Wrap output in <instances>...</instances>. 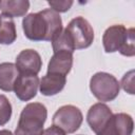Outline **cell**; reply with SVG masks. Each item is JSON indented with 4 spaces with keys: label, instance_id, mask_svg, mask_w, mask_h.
<instances>
[{
    "label": "cell",
    "instance_id": "6da1fadb",
    "mask_svg": "<svg viewBox=\"0 0 135 135\" xmlns=\"http://www.w3.org/2000/svg\"><path fill=\"white\" fill-rule=\"evenodd\" d=\"M24 36L32 41H53L62 32L60 15L45 8L38 13H31L22 20Z\"/></svg>",
    "mask_w": 135,
    "mask_h": 135
},
{
    "label": "cell",
    "instance_id": "7a4b0ae2",
    "mask_svg": "<svg viewBox=\"0 0 135 135\" xmlns=\"http://www.w3.org/2000/svg\"><path fill=\"white\" fill-rule=\"evenodd\" d=\"M134 28H126L122 24H114L108 27L102 36L103 49L107 53H119L127 57L135 55Z\"/></svg>",
    "mask_w": 135,
    "mask_h": 135
},
{
    "label": "cell",
    "instance_id": "3957f363",
    "mask_svg": "<svg viewBox=\"0 0 135 135\" xmlns=\"http://www.w3.org/2000/svg\"><path fill=\"white\" fill-rule=\"evenodd\" d=\"M47 110L40 102H30L21 111L14 135H41Z\"/></svg>",
    "mask_w": 135,
    "mask_h": 135
},
{
    "label": "cell",
    "instance_id": "277c9868",
    "mask_svg": "<svg viewBox=\"0 0 135 135\" xmlns=\"http://www.w3.org/2000/svg\"><path fill=\"white\" fill-rule=\"evenodd\" d=\"M63 33L74 51L89 47L94 40V30L90 22L83 17L72 19Z\"/></svg>",
    "mask_w": 135,
    "mask_h": 135
},
{
    "label": "cell",
    "instance_id": "5b68a950",
    "mask_svg": "<svg viewBox=\"0 0 135 135\" xmlns=\"http://www.w3.org/2000/svg\"><path fill=\"white\" fill-rule=\"evenodd\" d=\"M90 90L100 102H108L118 96L120 84L115 76L105 72H98L90 80Z\"/></svg>",
    "mask_w": 135,
    "mask_h": 135
},
{
    "label": "cell",
    "instance_id": "8992f818",
    "mask_svg": "<svg viewBox=\"0 0 135 135\" xmlns=\"http://www.w3.org/2000/svg\"><path fill=\"white\" fill-rule=\"evenodd\" d=\"M83 116L81 111L72 104L60 107L53 115V126L58 127L64 133H75L81 126Z\"/></svg>",
    "mask_w": 135,
    "mask_h": 135
},
{
    "label": "cell",
    "instance_id": "52a82bcc",
    "mask_svg": "<svg viewBox=\"0 0 135 135\" xmlns=\"http://www.w3.org/2000/svg\"><path fill=\"white\" fill-rule=\"evenodd\" d=\"M39 82L40 80L35 74L19 73L15 80L13 91L15 92L18 99L21 101H28L36 96Z\"/></svg>",
    "mask_w": 135,
    "mask_h": 135
},
{
    "label": "cell",
    "instance_id": "ba28073f",
    "mask_svg": "<svg viewBox=\"0 0 135 135\" xmlns=\"http://www.w3.org/2000/svg\"><path fill=\"white\" fill-rule=\"evenodd\" d=\"M113 113L111 109L103 102H97L93 104L86 114V121L91 130L96 134H100L107 127Z\"/></svg>",
    "mask_w": 135,
    "mask_h": 135
},
{
    "label": "cell",
    "instance_id": "9c48e42d",
    "mask_svg": "<svg viewBox=\"0 0 135 135\" xmlns=\"http://www.w3.org/2000/svg\"><path fill=\"white\" fill-rule=\"evenodd\" d=\"M134 121L131 115L127 113L113 114L107 127L98 135H132Z\"/></svg>",
    "mask_w": 135,
    "mask_h": 135
},
{
    "label": "cell",
    "instance_id": "30bf717a",
    "mask_svg": "<svg viewBox=\"0 0 135 135\" xmlns=\"http://www.w3.org/2000/svg\"><path fill=\"white\" fill-rule=\"evenodd\" d=\"M16 68L19 73L37 75L42 66V59L35 50L27 49L21 51L16 58Z\"/></svg>",
    "mask_w": 135,
    "mask_h": 135
},
{
    "label": "cell",
    "instance_id": "8fae6325",
    "mask_svg": "<svg viewBox=\"0 0 135 135\" xmlns=\"http://www.w3.org/2000/svg\"><path fill=\"white\" fill-rule=\"evenodd\" d=\"M73 66V53L68 51H58L54 53L47 64V73L60 74L66 76Z\"/></svg>",
    "mask_w": 135,
    "mask_h": 135
},
{
    "label": "cell",
    "instance_id": "7c38bea8",
    "mask_svg": "<svg viewBox=\"0 0 135 135\" xmlns=\"http://www.w3.org/2000/svg\"><path fill=\"white\" fill-rule=\"evenodd\" d=\"M65 82L66 76L46 73L39 82V91L44 96H54L63 90Z\"/></svg>",
    "mask_w": 135,
    "mask_h": 135
},
{
    "label": "cell",
    "instance_id": "4fadbf2b",
    "mask_svg": "<svg viewBox=\"0 0 135 135\" xmlns=\"http://www.w3.org/2000/svg\"><path fill=\"white\" fill-rule=\"evenodd\" d=\"M28 8H30V2L27 0H1L0 1L1 15L11 19L25 16Z\"/></svg>",
    "mask_w": 135,
    "mask_h": 135
},
{
    "label": "cell",
    "instance_id": "5bb4252c",
    "mask_svg": "<svg viewBox=\"0 0 135 135\" xmlns=\"http://www.w3.org/2000/svg\"><path fill=\"white\" fill-rule=\"evenodd\" d=\"M19 72L15 63L2 62L0 63V90L11 92L14 89V83L18 77Z\"/></svg>",
    "mask_w": 135,
    "mask_h": 135
},
{
    "label": "cell",
    "instance_id": "9a60e30c",
    "mask_svg": "<svg viewBox=\"0 0 135 135\" xmlns=\"http://www.w3.org/2000/svg\"><path fill=\"white\" fill-rule=\"evenodd\" d=\"M2 16V15H1ZM17 38L16 25L13 19L2 16L0 23V44H12Z\"/></svg>",
    "mask_w": 135,
    "mask_h": 135
},
{
    "label": "cell",
    "instance_id": "2e32d148",
    "mask_svg": "<svg viewBox=\"0 0 135 135\" xmlns=\"http://www.w3.org/2000/svg\"><path fill=\"white\" fill-rule=\"evenodd\" d=\"M12 117V104L6 96L0 95V126H4Z\"/></svg>",
    "mask_w": 135,
    "mask_h": 135
},
{
    "label": "cell",
    "instance_id": "e0dca14e",
    "mask_svg": "<svg viewBox=\"0 0 135 135\" xmlns=\"http://www.w3.org/2000/svg\"><path fill=\"white\" fill-rule=\"evenodd\" d=\"M119 84H121L122 89L127 93L133 95L134 94V71L132 70V71L126 73Z\"/></svg>",
    "mask_w": 135,
    "mask_h": 135
},
{
    "label": "cell",
    "instance_id": "ac0fdd59",
    "mask_svg": "<svg viewBox=\"0 0 135 135\" xmlns=\"http://www.w3.org/2000/svg\"><path fill=\"white\" fill-rule=\"evenodd\" d=\"M47 4L51 6V9L59 13L68 12L73 5V1H47Z\"/></svg>",
    "mask_w": 135,
    "mask_h": 135
},
{
    "label": "cell",
    "instance_id": "d6986e66",
    "mask_svg": "<svg viewBox=\"0 0 135 135\" xmlns=\"http://www.w3.org/2000/svg\"><path fill=\"white\" fill-rule=\"evenodd\" d=\"M41 135H66V133H64L61 129H59L56 126H52L50 128H47L46 130H44L42 132Z\"/></svg>",
    "mask_w": 135,
    "mask_h": 135
},
{
    "label": "cell",
    "instance_id": "ffe728a7",
    "mask_svg": "<svg viewBox=\"0 0 135 135\" xmlns=\"http://www.w3.org/2000/svg\"><path fill=\"white\" fill-rule=\"evenodd\" d=\"M0 135H14L9 130H0Z\"/></svg>",
    "mask_w": 135,
    "mask_h": 135
},
{
    "label": "cell",
    "instance_id": "44dd1931",
    "mask_svg": "<svg viewBox=\"0 0 135 135\" xmlns=\"http://www.w3.org/2000/svg\"><path fill=\"white\" fill-rule=\"evenodd\" d=\"M1 20H2V16L0 15V23H1Z\"/></svg>",
    "mask_w": 135,
    "mask_h": 135
}]
</instances>
